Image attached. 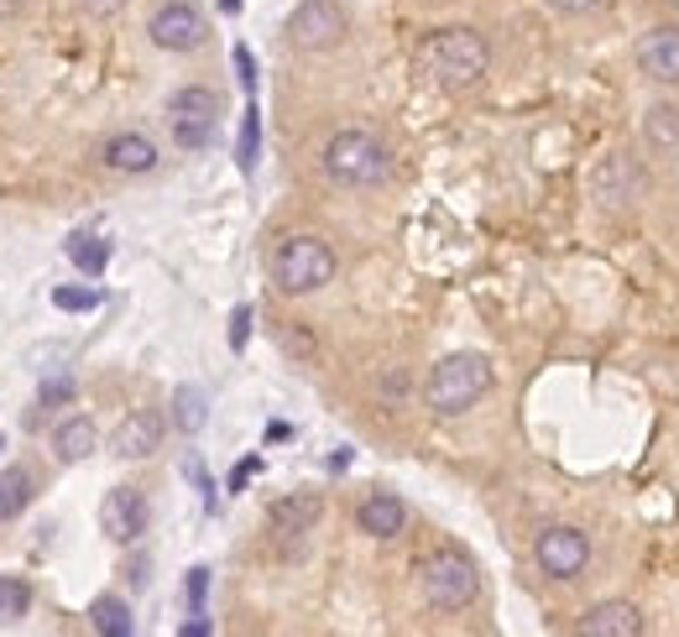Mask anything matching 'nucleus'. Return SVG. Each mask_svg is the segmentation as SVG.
Returning a JSON list of instances; mask_svg holds the SVG:
<instances>
[{
  "instance_id": "obj_25",
  "label": "nucleus",
  "mask_w": 679,
  "mask_h": 637,
  "mask_svg": "<svg viewBox=\"0 0 679 637\" xmlns=\"http://www.w3.org/2000/svg\"><path fill=\"white\" fill-rule=\"evenodd\" d=\"M32 611V586L21 575H0V627H11Z\"/></svg>"
},
{
  "instance_id": "obj_9",
  "label": "nucleus",
  "mask_w": 679,
  "mask_h": 637,
  "mask_svg": "<svg viewBox=\"0 0 679 637\" xmlns=\"http://www.w3.org/2000/svg\"><path fill=\"white\" fill-rule=\"evenodd\" d=\"M643 189H648V172L638 168V157H628V152H611L607 162L596 168V178H591V193L607 209L638 205V199H643Z\"/></svg>"
},
{
  "instance_id": "obj_37",
  "label": "nucleus",
  "mask_w": 679,
  "mask_h": 637,
  "mask_svg": "<svg viewBox=\"0 0 679 637\" xmlns=\"http://www.w3.org/2000/svg\"><path fill=\"white\" fill-rule=\"evenodd\" d=\"M21 6H27V0H0V21H11L21 11Z\"/></svg>"
},
{
  "instance_id": "obj_22",
  "label": "nucleus",
  "mask_w": 679,
  "mask_h": 637,
  "mask_svg": "<svg viewBox=\"0 0 679 637\" xmlns=\"http://www.w3.org/2000/svg\"><path fill=\"white\" fill-rule=\"evenodd\" d=\"M173 424H178V434H199L209 424V397L199 387H178L173 392Z\"/></svg>"
},
{
  "instance_id": "obj_39",
  "label": "nucleus",
  "mask_w": 679,
  "mask_h": 637,
  "mask_svg": "<svg viewBox=\"0 0 679 637\" xmlns=\"http://www.w3.org/2000/svg\"><path fill=\"white\" fill-rule=\"evenodd\" d=\"M0 449H6V445H0Z\"/></svg>"
},
{
  "instance_id": "obj_18",
  "label": "nucleus",
  "mask_w": 679,
  "mask_h": 637,
  "mask_svg": "<svg viewBox=\"0 0 679 637\" xmlns=\"http://www.w3.org/2000/svg\"><path fill=\"white\" fill-rule=\"evenodd\" d=\"M95 449H100V429H95L85 414L63 418V424L52 429V455H58L63 466H79V460H89Z\"/></svg>"
},
{
  "instance_id": "obj_1",
  "label": "nucleus",
  "mask_w": 679,
  "mask_h": 637,
  "mask_svg": "<svg viewBox=\"0 0 679 637\" xmlns=\"http://www.w3.org/2000/svg\"><path fill=\"white\" fill-rule=\"evenodd\" d=\"M419 73L429 84L460 94V89H475L492 73V48L471 27H440V32H429L419 42Z\"/></svg>"
},
{
  "instance_id": "obj_21",
  "label": "nucleus",
  "mask_w": 679,
  "mask_h": 637,
  "mask_svg": "<svg viewBox=\"0 0 679 637\" xmlns=\"http://www.w3.org/2000/svg\"><path fill=\"white\" fill-rule=\"evenodd\" d=\"M27 501H32V470H0V522H11L17 512H27Z\"/></svg>"
},
{
  "instance_id": "obj_5",
  "label": "nucleus",
  "mask_w": 679,
  "mask_h": 637,
  "mask_svg": "<svg viewBox=\"0 0 679 637\" xmlns=\"http://www.w3.org/2000/svg\"><path fill=\"white\" fill-rule=\"evenodd\" d=\"M419 590L434 611H465L481 596V575L460 549H434L419 565Z\"/></svg>"
},
{
  "instance_id": "obj_3",
  "label": "nucleus",
  "mask_w": 679,
  "mask_h": 637,
  "mask_svg": "<svg viewBox=\"0 0 679 637\" xmlns=\"http://www.w3.org/2000/svg\"><path fill=\"white\" fill-rule=\"evenodd\" d=\"M486 392H492V361H486V356H475V350L444 356V361L429 371V381H424L429 414H440V418L471 414Z\"/></svg>"
},
{
  "instance_id": "obj_12",
  "label": "nucleus",
  "mask_w": 679,
  "mask_h": 637,
  "mask_svg": "<svg viewBox=\"0 0 679 637\" xmlns=\"http://www.w3.org/2000/svg\"><path fill=\"white\" fill-rule=\"evenodd\" d=\"M100 528H105L110 544H136V538L147 534V497H141L136 486H116V491H105Z\"/></svg>"
},
{
  "instance_id": "obj_34",
  "label": "nucleus",
  "mask_w": 679,
  "mask_h": 637,
  "mask_svg": "<svg viewBox=\"0 0 679 637\" xmlns=\"http://www.w3.org/2000/svg\"><path fill=\"white\" fill-rule=\"evenodd\" d=\"M554 11H564V17H585V11H596L601 0H549Z\"/></svg>"
},
{
  "instance_id": "obj_19",
  "label": "nucleus",
  "mask_w": 679,
  "mask_h": 637,
  "mask_svg": "<svg viewBox=\"0 0 679 637\" xmlns=\"http://www.w3.org/2000/svg\"><path fill=\"white\" fill-rule=\"evenodd\" d=\"M89 627L100 637H131L136 621H131V606L120 601V596H100V601L89 606Z\"/></svg>"
},
{
  "instance_id": "obj_29",
  "label": "nucleus",
  "mask_w": 679,
  "mask_h": 637,
  "mask_svg": "<svg viewBox=\"0 0 679 637\" xmlns=\"http://www.w3.org/2000/svg\"><path fill=\"white\" fill-rule=\"evenodd\" d=\"M252 303H240L236 313H230V350H246V340H252Z\"/></svg>"
},
{
  "instance_id": "obj_23",
  "label": "nucleus",
  "mask_w": 679,
  "mask_h": 637,
  "mask_svg": "<svg viewBox=\"0 0 679 637\" xmlns=\"http://www.w3.org/2000/svg\"><path fill=\"white\" fill-rule=\"evenodd\" d=\"M643 141L659 147V152H675L679 147V110L675 104H653L643 116Z\"/></svg>"
},
{
  "instance_id": "obj_13",
  "label": "nucleus",
  "mask_w": 679,
  "mask_h": 637,
  "mask_svg": "<svg viewBox=\"0 0 679 637\" xmlns=\"http://www.w3.org/2000/svg\"><path fill=\"white\" fill-rule=\"evenodd\" d=\"M319 517H324L319 491H288V497H277L267 507V528L272 534H283V538H304V534L319 528Z\"/></svg>"
},
{
  "instance_id": "obj_11",
  "label": "nucleus",
  "mask_w": 679,
  "mask_h": 637,
  "mask_svg": "<svg viewBox=\"0 0 679 637\" xmlns=\"http://www.w3.org/2000/svg\"><path fill=\"white\" fill-rule=\"evenodd\" d=\"M632 63L653 84H679V27H648L632 42Z\"/></svg>"
},
{
  "instance_id": "obj_6",
  "label": "nucleus",
  "mask_w": 679,
  "mask_h": 637,
  "mask_svg": "<svg viewBox=\"0 0 679 637\" xmlns=\"http://www.w3.org/2000/svg\"><path fill=\"white\" fill-rule=\"evenodd\" d=\"M220 94L209 84H184L178 94L168 100V116H173V141L184 152H204L215 141V126H220Z\"/></svg>"
},
{
  "instance_id": "obj_36",
  "label": "nucleus",
  "mask_w": 679,
  "mask_h": 637,
  "mask_svg": "<svg viewBox=\"0 0 679 637\" xmlns=\"http://www.w3.org/2000/svg\"><path fill=\"white\" fill-rule=\"evenodd\" d=\"M283 439H293V424H267V445H283Z\"/></svg>"
},
{
  "instance_id": "obj_16",
  "label": "nucleus",
  "mask_w": 679,
  "mask_h": 637,
  "mask_svg": "<svg viewBox=\"0 0 679 637\" xmlns=\"http://www.w3.org/2000/svg\"><path fill=\"white\" fill-rule=\"evenodd\" d=\"M575 633L580 637H638L643 633V611L632 601H601L575 621Z\"/></svg>"
},
{
  "instance_id": "obj_14",
  "label": "nucleus",
  "mask_w": 679,
  "mask_h": 637,
  "mask_svg": "<svg viewBox=\"0 0 679 637\" xmlns=\"http://www.w3.org/2000/svg\"><path fill=\"white\" fill-rule=\"evenodd\" d=\"M100 162L120 178H141V172L157 168V141L141 137V131H116V137L100 147Z\"/></svg>"
},
{
  "instance_id": "obj_27",
  "label": "nucleus",
  "mask_w": 679,
  "mask_h": 637,
  "mask_svg": "<svg viewBox=\"0 0 679 637\" xmlns=\"http://www.w3.org/2000/svg\"><path fill=\"white\" fill-rule=\"evenodd\" d=\"M277 340H283V350H293L298 361H314V335H304L298 325H283L277 329Z\"/></svg>"
},
{
  "instance_id": "obj_15",
  "label": "nucleus",
  "mask_w": 679,
  "mask_h": 637,
  "mask_svg": "<svg viewBox=\"0 0 679 637\" xmlns=\"http://www.w3.org/2000/svg\"><path fill=\"white\" fill-rule=\"evenodd\" d=\"M157 445H163V418L147 414V408L126 414L116 424V434H110V449L120 460H147V455H157Z\"/></svg>"
},
{
  "instance_id": "obj_35",
  "label": "nucleus",
  "mask_w": 679,
  "mask_h": 637,
  "mask_svg": "<svg viewBox=\"0 0 679 637\" xmlns=\"http://www.w3.org/2000/svg\"><path fill=\"white\" fill-rule=\"evenodd\" d=\"M178 633H184V637H209V621H204V611H194V621H184Z\"/></svg>"
},
{
  "instance_id": "obj_10",
  "label": "nucleus",
  "mask_w": 679,
  "mask_h": 637,
  "mask_svg": "<svg viewBox=\"0 0 679 637\" xmlns=\"http://www.w3.org/2000/svg\"><path fill=\"white\" fill-rule=\"evenodd\" d=\"M147 37H152L163 52H194V48H204L209 27H204L199 6H188V0H168V6H163V11L152 17Z\"/></svg>"
},
{
  "instance_id": "obj_33",
  "label": "nucleus",
  "mask_w": 679,
  "mask_h": 637,
  "mask_svg": "<svg viewBox=\"0 0 679 637\" xmlns=\"http://www.w3.org/2000/svg\"><path fill=\"white\" fill-rule=\"evenodd\" d=\"M256 470H262V460H256V455H252V460H240V466H236V470H230V491H240V486L252 481Z\"/></svg>"
},
{
  "instance_id": "obj_8",
  "label": "nucleus",
  "mask_w": 679,
  "mask_h": 637,
  "mask_svg": "<svg viewBox=\"0 0 679 637\" xmlns=\"http://www.w3.org/2000/svg\"><path fill=\"white\" fill-rule=\"evenodd\" d=\"M345 32H351V21L335 0H304L288 17V42L298 52H329L345 42Z\"/></svg>"
},
{
  "instance_id": "obj_20",
  "label": "nucleus",
  "mask_w": 679,
  "mask_h": 637,
  "mask_svg": "<svg viewBox=\"0 0 679 637\" xmlns=\"http://www.w3.org/2000/svg\"><path fill=\"white\" fill-rule=\"evenodd\" d=\"M63 251L85 277H100L110 267V241H100V236H68Z\"/></svg>"
},
{
  "instance_id": "obj_2",
  "label": "nucleus",
  "mask_w": 679,
  "mask_h": 637,
  "mask_svg": "<svg viewBox=\"0 0 679 637\" xmlns=\"http://www.w3.org/2000/svg\"><path fill=\"white\" fill-rule=\"evenodd\" d=\"M324 178L340 189H376L392 178V147L366 126H345L324 141Z\"/></svg>"
},
{
  "instance_id": "obj_28",
  "label": "nucleus",
  "mask_w": 679,
  "mask_h": 637,
  "mask_svg": "<svg viewBox=\"0 0 679 637\" xmlns=\"http://www.w3.org/2000/svg\"><path fill=\"white\" fill-rule=\"evenodd\" d=\"M73 377H48L42 381V408H58V402H73Z\"/></svg>"
},
{
  "instance_id": "obj_30",
  "label": "nucleus",
  "mask_w": 679,
  "mask_h": 637,
  "mask_svg": "<svg viewBox=\"0 0 679 637\" xmlns=\"http://www.w3.org/2000/svg\"><path fill=\"white\" fill-rule=\"evenodd\" d=\"M204 596H209V569H188V606L194 611H204Z\"/></svg>"
},
{
  "instance_id": "obj_4",
  "label": "nucleus",
  "mask_w": 679,
  "mask_h": 637,
  "mask_svg": "<svg viewBox=\"0 0 679 637\" xmlns=\"http://www.w3.org/2000/svg\"><path fill=\"white\" fill-rule=\"evenodd\" d=\"M335 272H340L335 246L319 241V236H288V241L272 251V282L288 298L319 293V288L335 282Z\"/></svg>"
},
{
  "instance_id": "obj_26",
  "label": "nucleus",
  "mask_w": 679,
  "mask_h": 637,
  "mask_svg": "<svg viewBox=\"0 0 679 637\" xmlns=\"http://www.w3.org/2000/svg\"><path fill=\"white\" fill-rule=\"evenodd\" d=\"M52 309H63V313L100 309V288H52Z\"/></svg>"
},
{
  "instance_id": "obj_31",
  "label": "nucleus",
  "mask_w": 679,
  "mask_h": 637,
  "mask_svg": "<svg viewBox=\"0 0 679 637\" xmlns=\"http://www.w3.org/2000/svg\"><path fill=\"white\" fill-rule=\"evenodd\" d=\"M230 58H236L240 84H246V89H256V58H252V48H246V42H236V52H230Z\"/></svg>"
},
{
  "instance_id": "obj_38",
  "label": "nucleus",
  "mask_w": 679,
  "mask_h": 637,
  "mask_svg": "<svg viewBox=\"0 0 679 637\" xmlns=\"http://www.w3.org/2000/svg\"><path fill=\"white\" fill-rule=\"evenodd\" d=\"M240 6H246V0H220V11H225V17H236Z\"/></svg>"
},
{
  "instance_id": "obj_24",
  "label": "nucleus",
  "mask_w": 679,
  "mask_h": 637,
  "mask_svg": "<svg viewBox=\"0 0 679 637\" xmlns=\"http://www.w3.org/2000/svg\"><path fill=\"white\" fill-rule=\"evenodd\" d=\"M256 157H262V110H256V104H246V110H240V137H236L240 172H256Z\"/></svg>"
},
{
  "instance_id": "obj_7",
  "label": "nucleus",
  "mask_w": 679,
  "mask_h": 637,
  "mask_svg": "<svg viewBox=\"0 0 679 637\" xmlns=\"http://www.w3.org/2000/svg\"><path fill=\"white\" fill-rule=\"evenodd\" d=\"M533 559H539V569L549 580H580L585 565H591V534H585V528H570V522H554V528L539 534Z\"/></svg>"
},
{
  "instance_id": "obj_32",
  "label": "nucleus",
  "mask_w": 679,
  "mask_h": 637,
  "mask_svg": "<svg viewBox=\"0 0 679 637\" xmlns=\"http://www.w3.org/2000/svg\"><path fill=\"white\" fill-rule=\"evenodd\" d=\"M79 6H85L89 17H116V11H126L131 0H79Z\"/></svg>"
},
{
  "instance_id": "obj_17",
  "label": "nucleus",
  "mask_w": 679,
  "mask_h": 637,
  "mask_svg": "<svg viewBox=\"0 0 679 637\" xmlns=\"http://www.w3.org/2000/svg\"><path fill=\"white\" fill-rule=\"evenodd\" d=\"M356 522H361V534H372V538H397L407 528V507L392 491H372V497L361 501Z\"/></svg>"
}]
</instances>
